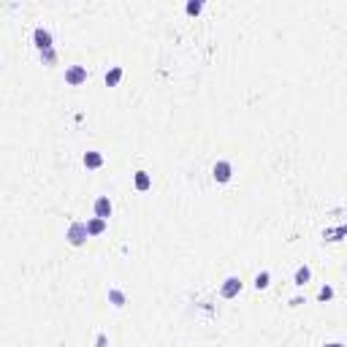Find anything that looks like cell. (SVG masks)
<instances>
[{
    "label": "cell",
    "mask_w": 347,
    "mask_h": 347,
    "mask_svg": "<svg viewBox=\"0 0 347 347\" xmlns=\"http://www.w3.org/2000/svg\"><path fill=\"white\" fill-rule=\"evenodd\" d=\"M109 301H112V304L117 306V309H122L128 298H125V293H122V290H117V288H109Z\"/></svg>",
    "instance_id": "obj_11"
},
{
    "label": "cell",
    "mask_w": 347,
    "mask_h": 347,
    "mask_svg": "<svg viewBox=\"0 0 347 347\" xmlns=\"http://www.w3.org/2000/svg\"><path fill=\"white\" fill-rule=\"evenodd\" d=\"M185 9H187V14H190V17H198L201 9H203V3H201V0H190V3L185 6Z\"/></svg>",
    "instance_id": "obj_14"
},
{
    "label": "cell",
    "mask_w": 347,
    "mask_h": 347,
    "mask_svg": "<svg viewBox=\"0 0 347 347\" xmlns=\"http://www.w3.org/2000/svg\"><path fill=\"white\" fill-rule=\"evenodd\" d=\"M241 293V280L239 277H228L223 285H220V296L223 298H236Z\"/></svg>",
    "instance_id": "obj_3"
},
{
    "label": "cell",
    "mask_w": 347,
    "mask_h": 347,
    "mask_svg": "<svg viewBox=\"0 0 347 347\" xmlns=\"http://www.w3.org/2000/svg\"><path fill=\"white\" fill-rule=\"evenodd\" d=\"M122 74H125V71L120 65H114L112 71H106V84L109 87H117V84H120V79H122Z\"/></svg>",
    "instance_id": "obj_12"
},
{
    "label": "cell",
    "mask_w": 347,
    "mask_h": 347,
    "mask_svg": "<svg viewBox=\"0 0 347 347\" xmlns=\"http://www.w3.org/2000/svg\"><path fill=\"white\" fill-rule=\"evenodd\" d=\"M133 182H136V190L138 193H147L149 187H152V179H149L147 171H136V179H133Z\"/></svg>",
    "instance_id": "obj_7"
},
{
    "label": "cell",
    "mask_w": 347,
    "mask_h": 347,
    "mask_svg": "<svg viewBox=\"0 0 347 347\" xmlns=\"http://www.w3.org/2000/svg\"><path fill=\"white\" fill-rule=\"evenodd\" d=\"M82 160H84L87 168H100V165H103V155L100 152H84Z\"/></svg>",
    "instance_id": "obj_8"
},
{
    "label": "cell",
    "mask_w": 347,
    "mask_h": 347,
    "mask_svg": "<svg viewBox=\"0 0 347 347\" xmlns=\"http://www.w3.org/2000/svg\"><path fill=\"white\" fill-rule=\"evenodd\" d=\"M33 41H36V46L41 52H46V49H52V33L46 27H36V33H33Z\"/></svg>",
    "instance_id": "obj_5"
},
{
    "label": "cell",
    "mask_w": 347,
    "mask_h": 347,
    "mask_svg": "<svg viewBox=\"0 0 347 347\" xmlns=\"http://www.w3.org/2000/svg\"><path fill=\"white\" fill-rule=\"evenodd\" d=\"M269 280H271V274H269V271H260L258 277H255V288H258V290L269 288Z\"/></svg>",
    "instance_id": "obj_13"
},
{
    "label": "cell",
    "mask_w": 347,
    "mask_h": 347,
    "mask_svg": "<svg viewBox=\"0 0 347 347\" xmlns=\"http://www.w3.org/2000/svg\"><path fill=\"white\" fill-rule=\"evenodd\" d=\"M95 217H100V220H109V217H112V201H109V195H100V198H95Z\"/></svg>",
    "instance_id": "obj_6"
},
{
    "label": "cell",
    "mask_w": 347,
    "mask_h": 347,
    "mask_svg": "<svg viewBox=\"0 0 347 347\" xmlns=\"http://www.w3.org/2000/svg\"><path fill=\"white\" fill-rule=\"evenodd\" d=\"M309 277H312L309 266H298L296 274H293V282H296V285H306V282H309Z\"/></svg>",
    "instance_id": "obj_10"
},
{
    "label": "cell",
    "mask_w": 347,
    "mask_h": 347,
    "mask_svg": "<svg viewBox=\"0 0 347 347\" xmlns=\"http://www.w3.org/2000/svg\"><path fill=\"white\" fill-rule=\"evenodd\" d=\"M212 174H215V179L220 185H225V182H231V177H233V165L228 160H217L215 168H212Z\"/></svg>",
    "instance_id": "obj_2"
},
{
    "label": "cell",
    "mask_w": 347,
    "mask_h": 347,
    "mask_svg": "<svg viewBox=\"0 0 347 347\" xmlns=\"http://www.w3.org/2000/svg\"><path fill=\"white\" fill-rule=\"evenodd\" d=\"M87 231H90V236H100L106 231V220H100V217H92L90 223H87Z\"/></svg>",
    "instance_id": "obj_9"
},
{
    "label": "cell",
    "mask_w": 347,
    "mask_h": 347,
    "mask_svg": "<svg viewBox=\"0 0 347 347\" xmlns=\"http://www.w3.org/2000/svg\"><path fill=\"white\" fill-rule=\"evenodd\" d=\"M344 236H347V228H344Z\"/></svg>",
    "instance_id": "obj_18"
},
{
    "label": "cell",
    "mask_w": 347,
    "mask_h": 347,
    "mask_svg": "<svg viewBox=\"0 0 347 347\" xmlns=\"http://www.w3.org/2000/svg\"><path fill=\"white\" fill-rule=\"evenodd\" d=\"M65 239L71 247H82V244L90 239V231H87V223H71L68 225V233H65Z\"/></svg>",
    "instance_id": "obj_1"
},
{
    "label": "cell",
    "mask_w": 347,
    "mask_h": 347,
    "mask_svg": "<svg viewBox=\"0 0 347 347\" xmlns=\"http://www.w3.org/2000/svg\"><path fill=\"white\" fill-rule=\"evenodd\" d=\"M41 57H44V62H49V65H54L57 54H54V49H46V52H41Z\"/></svg>",
    "instance_id": "obj_16"
},
{
    "label": "cell",
    "mask_w": 347,
    "mask_h": 347,
    "mask_svg": "<svg viewBox=\"0 0 347 347\" xmlns=\"http://www.w3.org/2000/svg\"><path fill=\"white\" fill-rule=\"evenodd\" d=\"M318 298H320V301H331V298H334V288H331V285H323L320 293H318Z\"/></svg>",
    "instance_id": "obj_15"
},
{
    "label": "cell",
    "mask_w": 347,
    "mask_h": 347,
    "mask_svg": "<svg viewBox=\"0 0 347 347\" xmlns=\"http://www.w3.org/2000/svg\"><path fill=\"white\" fill-rule=\"evenodd\" d=\"M323 347H344L342 342H328V344H323Z\"/></svg>",
    "instance_id": "obj_17"
},
{
    "label": "cell",
    "mask_w": 347,
    "mask_h": 347,
    "mask_svg": "<svg viewBox=\"0 0 347 347\" xmlns=\"http://www.w3.org/2000/svg\"><path fill=\"white\" fill-rule=\"evenodd\" d=\"M65 82H68L71 87L84 84V82H87V68H84V65H71V68L65 71Z\"/></svg>",
    "instance_id": "obj_4"
}]
</instances>
